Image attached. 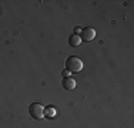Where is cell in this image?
I'll list each match as a JSON object with an SVG mask.
<instances>
[{
    "instance_id": "6da1fadb",
    "label": "cell",
    "mask_w": 134,
    "mask_h": 128,
    "mask_svg": "<svg viewBox=\"0 0 134 128\" xmlns=\"http://www.w3.org/2000/svg\"><path fill=\"white\" fill-rule=\"evenodd\" d=\"M66 70L70 73H80L83 70V61L76 56H70L66 60Z\"/></svg>"
},
{
    "instance_id": "7a4b0ae2",
    "label": "cell",
    "mask_w": 134,
    "mask_h": 128,
    "mask_svg": "<svg viewBox=\"0 0 134 128\" xmlns=\"http://www.w3.org/2000/svg\"><path fill=\"white\" fill-rule=\"evenodd\" d=\"M29 114L34 120H41L44 117V107L41 104H39V102H33L29 107Z\"/></svg>"
},
{
    "instance_id": "3957f363",
    "label": "cell",
    "mask_w": 134,
    "mask_h": 128,
    "mask_svg": "<svg viewBox=\"0 0 134 128\" xmlns=\"http://www.w3.org/2000/svg\"><path fill=\"white\" fill-rule=\"evenodd\" d=\"M94 37H96V31H94V28H91V27H84L80 33L81 41H87L88 43V41H91Z\"/></svg>"
},
{
    "instance_id": "277c9868",
    "label": "cell",
    "mask_w": 134,
    "mask_h": 128,
    "mask_svg": "<svg viewBox=\"0 0 134 128\" xmlns=\"http://www.w3.org/2000/svg\"><path fill=\"white\" fill-rule=\"evenodd\" d=\"M62 85L64 90H67V91H71V90L76 88V80L71 78V77H66V78H63Z\"/></svg>"
},
{
    "instance_id": "5b68a950",
    "label": "cell",
    "mask_w": 134,
    "mask_h": 128,
    "mask_svg": "<svg viewBox=\"0 0 134 128\" xmlns=\"http://www.w3.org/2000/svg\"><path fill=\"white\" fill-rule=\"evenodd\" d=\"M80 43H81V38H80V36H77V34H71V36L69 37V44L71 47L80 46Z\"/></svg>"
},
{
    "instance_id": "8992f818",
    "label": "cell",
    "mask_w": 134,
    "mask_h": 128,
    "mask_svg": "<svg viewBox=\"0 0 134 128\" xmlns=\"http://www.w3.org/2000/svg\"><path fill=\"white\" fill-rule=\"evenodd\" d=\"M44 114H46L49 118H53L54 114H56V111H54V108H47V110H44Z\"/></svg>"
},
{
    "instance_id": "52a82bcc",
    "label": "cell",
    "mask_w": 134,
    "mask_h": 128,
    "mask_svg": "<svg viewBox=\"0 0 134 128\" xmlns=\"http://www.w3.org/2000/svg\"><path fill=\"white\" fill-rule=\"evenodd\" d=\"M62 74H63V78H66V77H70V71L69 70H63Z\"/></svg>"
},
{
    "instance_id": "ba28073f",
    "label": "cell",
    "mask_w": 134,
    "mask_h": 128,
    "mask_svg": "<svg viewBox=\"0 0 134 128\" xmlns=\"http://www.w3.org/2000/svg\"><path fill=\"white\" fill-rule=\"evenodd\" d=\"M81 30H83V28H81V27H76V28H74V34H77V36H80V33H81Z\"/></svg>"
}]
</instances>
